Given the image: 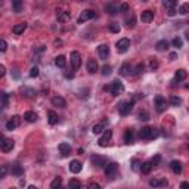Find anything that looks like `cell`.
Here are the masks:
<instances>
[{"label": "cell", "mask_w": 189, "mask_h": 189, "mask_svg": "<svg viewBox=\"0 0 189 189\" xmlns=\"http://www.w3.org/2000/svg\"><path fill=\"white\" fill-rule=\"evenodd\" d=\"M81 169H83V164H81L78 160H73L71 162H70V171H71V173L77 174V173L81 171Z\"/></svg>", "instance_id": "obj_14"}, {"label": "cell", "mask_w": 189, "mask_h": 189, "mask_svg": "<svg viewBox=\"0 0 189 189\" xmlns=\"http://www.w3.org/2000/svg\"><path fill=\"white\" fill-rule=\"evenodd\" d=\"M133 141H134V132L132 129H127L126 133H124V142L130 145V143H133Z\"/></svg>", "instance_id": "obj_25"}, {"label": "cell", "mask_w": 189, "mask_h": 189, "mask_svg": "<svg viewBox=\"0 0 189 189\" xmlns=\"http://www.w3.org/2000/svg\"><path fill=\"white\" fill-rule=\"evenodd\" d=\"M180 104H182V98H180V96L173 94V96L170 98V105L171 106H179Z\"/></svg>", "instance_id": "obj_37"}, {"label": "cell", "mask_w": 189, "mask_h": 189, "mask_svg": "<svg viewBox=\"0 0 189 189\" xmlns=\"http://www.w3.org/2000/svg\"><path fill=\"white\" fill-rule=\"evenodd\" d=\"M141 19H142V22H151L152 19H154V12H152V10H145V12H142Z\"/></svg>", "instance_id": "obj_24"}, {"label": "cell", "mask_w": 189, "mask_h": 189, "mask_svg": "<svg viewBox=\"0 0 189 189\" xmlns=\"http://www.w3.org/2000/svg\"><path fill=\"white\" fill-rule=\"evenodd\" d=\"M111 71H112V66L108 65V64H105V65L101 68V73H102V76H109V74H111Z\"/></svg>", "instance_id": "obj_41"}, {"label": "cell", "mask_w": 189, "mask_h": 189, "mask_svg": "<svg viewBox=\"0 0 189 189\" xmlns=\"http://www.w3.org/2000/svg\"><path fill=\"white\" fill-rule=\"evenodd\" d=\"M10 173L13 174V176H16V177H19V176H22L24 174V169L19 166V164H15V166H12V169H10Z\"/></svg>", "instance_id": "obj_28"}, {"label": "cell", "mask_w": 189, "mask_h": 189, "mask_svg": "<svg viewBox=\"0 0 189 189\" xmlns=\"http://www.w3.org/2000/svg\"><path fill=\"white\" fill-rule=\"evenodd\" d=\"M176 13H177L176 8H173V9H169V10H167V15H169V16H174Z\"/></svg>", "instance_id": "obj_56"}, {"label": "cell", "mask_w": 189, "mask_h": 189, "mask_svg": "<svg viewBox=\"0 0 189 189\" xmlns=\"http://www.w3.org/2000/svg\"><path fill=\"white\" fill-rule=\"evenodd\" d=\"M87 189H102L101 188V185H99V183H90V185H89V186H87Z\"/></svg>", "instance_id": "obj_54"}, {"label": "cell", "mask_w": 189, "mask_h": 189, "mask_svg": "<svg viewBox=\"0 0 189 189\" xmlns=\"http://www.w3.org/2000/svg\"><path fill=\"white\" fill-rule=\"evenodd\" d=\"M98 52H99V56L102 59H106L109 56V47H108V45H101L98 47Z\"/></svg>", "instance_id": "obj_19"}, {"label": "cell", "mask_w": 189, "mask_h": 189, "mask_svg": "<svg viewBox=\"0 0 189 189\" xmlns=\"http://www.w3.org/2000/svg\"><path fill=\"white\" fill-rule=\"evenodd\" d=\"M13 146H15V142L12 141V139H8V137L2 136V142H0V149H2V151L9 152V151H12Z\"/></svg>", "instance_id": "obj_7"}, {"label": "cell", "mask_w": 189, "mask_h": 189, "mask_svg": "<svg viewBox=\"0 0 189 189\" xmlns=\"http://www.w3.org/2000/svg\"><path fill=\"white\" fill-rule=\"evenodd\" d=\"M170 169H171V171L174 173V174H180L182 173V162L180 161H177V160H173L170 162Z\"/></svg>", "instance_id": "obj_18"}, {"label": "cell", "mask_w": 189, "mask_h": 189, "mask_svg": "<svg viewBox=\"0 0 189 189\" xmlns=\"http://www.w3.org/2000/svg\"><path fill=\"white\" fill-rule=\"evenodd\" d=\"M129 47H130V40L129 38H120L118 41H117V52L118 53H126L127 50H129Z\"/></svg>", "instance_id": "obj_5"}, {"label": "cell", "mask_w": 189, "mask_h": 189, "mask_svg": "<svg viewBox=\"0 0 189 189\" xmlns=\"http://www.w3.org/2000/svg\"><path fill=\"white\" fill-rule=\"evenodd\" d=\"M68 188L70 189H81V182L78 179H71L68 183Z\"/></svg>", "instance_id": "obj_34"}, {"label": "cell", "mask_w": 189, "mask_h": 189, "mask_svg": "<svg viewBox=\"0 0 189 189\" xmlns=\"http://www.w3.org/2000/svg\"><path fill=\"white\" fill-rule=\"evenodd\" d=\"M25 28H27V24H25V22H21V24H16V25H13L12 31H13V34L19 36V34H22V33L25 31Z\"/></svg>", "instance_id": "obj_23"}, {"label": "cell", "mask_w": 189, "mask_h": 189, "mask_svg": "<svg viewBox=\"0 0 189 189\" xmlns=\"http://www.w3.org/2000/svg\"><path fill=\"white\" fill-rule=\"evenodd\" d=\"M94 18V10H90V9H86L83 10V13L78 16V24H84L86 21H89V19H93Z\"/></svg>", "instance_id": "obj_9"}, {"label": "cell", "mask_w": 189, "mask_h": 189, "mask_svg": "<svg viewBox=\"0 0 189 189\" xmlns=\"http://www.w3.org/2000/svg\"><path fill=\"white\" fill-rule=\"evenodd\" d=\"M151 170H152L151 161H145V162H142V166H141L142 174H149V171H151Z\"/></svg>", "instance_id": "obj_29"}, {"label": "cell", "mask_w": 189, "mask_h": 189, "mask_svg": "<svg viewBox=\"0 0 189 189\" xmlns=\"http://www.w3.org/2000/svg\"><path fill=\"white\" fill-rule=\"evenodd\" d=\"M55 65H56L58 68H65L66 58L64 56V55H59V56H56V59H55Z\"/></svg>", "instance_id": "obj_31"}, {"label": "cell", "mask_w": 189, "mask_h": 189, "mask_svg": "<svg viewBox=\"0 0 189 189\" xmlns=\"http://www.w3.org/2000/svg\"><path fill=\"white\" fill-rule=\"evenodd\" d=\"M6 171H8L6 166H2V170H0V176H2V177H5V176H6Z\"/></svg>", "instance_id": "obj_57"}, {"label": "cell", "mask_w": 189, "mask_h": 189, "mask_svg": "<svg viewBox=\"0 0 189 189\" xmlns=\"http://www.w3.org/2000/svg\"><path fill=\"white\" fill-rule=\"evenodd\" d=\"M105 10L109 13V15H115L118 12V8L115 6V3H106L105 5Z\"/></svg>", "instance_id": "obj_32"}, {"label": "cell", "mask_w": 189, "mask_h": 189, "mask_svg": "<svg viewBox=\"0 0 189 189\" xmlns=\"http://www.w3.org/2000/svg\"><path fill=\"white\" fill-rule=\"evenodd\" d=\"M176 58H177V53H176V52H173V53H170V55H169V59H170V61H174Z\"/></svg>", "instance_id": "obj_59"}, {"label": "cell", "mask_w": 189, "mask_h": 189, "mask_svg": "<svg viewBox=\"0 0 189 189\" xmlns=\"http://www.w3.org/2000/svg\"><path fill=\"white\" fill-rule=\"evenodd\" d=\"M19 123H21V118H19L18 115H13L9 121L6 123V129H8V130H13V129H16L19 126Z\"/></svg>", "instance_id": "obj_13"}, {"label": "cell", "mask_w": 189, "mask_h": 189, "mask_svg": "<svg viewBox=\"0 0 189 189\" xmlns=\"http://www.w3.org/2000/svg\"><path fill=\"white\" fill-rule=\"evenodd\" d=\"M179 13H182V15H186V13H189V3H183L182 6L179 8Z\"/></svg>", "instance_id": "obj_43"}, {"label": "cell", "mask_w": 189, "mask_h": 189, "mask_svg": "<svg viewBox=\"0 0 189 189\" xmlns=\"http://www.w3.org/2000/svg\"><path fill=\"white\" fill-rule=\"evenodd\" d=\"M157 136H158V132H157L155 129L149 127V126L143 127L141 132H139V137H141V139H154V137H157Z\"/></svg>", "instance_id": "obj_2"}, {"label": "cell", "mask_w": 189, "mask_h": 189, "mask_svg": "<svg viewBox=\"0 0 189 189\" xmlns=\"http://www.w3.org/2000/svg\"><path fill=\"white\" fill-rule=\"evenodd\" d=\"M130 71H132V65H130L129 62L123 64V65H121V68H120V74H121L123 77L129 76V74H130Z\"/></svg>", "instance_id": "obj_30"}, {"label": "cell", "mask_w": 189, "mask_h": 189, "mask_svg": "<svg viewBox=\"0 0 189 189\" xmlns=\"http://www.w3.org/2000/svg\"><path fill=\"white\" fill-rule=\"evenodd\" d=\"M155 106H157V111L158 112H164L166 108H167V101L162 94H157L155 96Z\"/></svg>", "instance_id": "obj_6"}, {"label": "cell", "mask_w": 189, "mask_h": 189, "mask_svg": "<svg viewBox=\"0 0 189 189\" xmlns=\"http://www.w3.org/2000/svg\"><path fill=\"white\" fill-rule=\"evenodd\" d=\"M98 62H96V59H89L87 61V71L90 73V74H94L96 71H98Z\"/></svg>", "instance_id": "obj_22"}, {"label": "cell", "mask_w": 189, "mask_h": 189, "mask_svg": "<svg viewBox=\"0 0 189 189\" xmlns=\"http://www.w3.org/2000/svg\"><path fill=\"white\" fill-rule=\"evenodd\" d=\"M61 186H62V179L61 177H55L50 183V189H61Z\"/></svg>", "instance_id": "obj_36"}, {"label": "cell", "mask_w": 189, "mask_h": 189, "mask_svg": "<svg viewBox=\"0 0 189 189\" xmlns=\"http://www.w3.org/2000/svg\"><path fill=\"white\" fill-rule=\"evenodd\" d=\"M5 73H6V70H5V65H0V77L5 76Z\"/></svg>", "instance_id": "obj_60"}, {"label": "cell", "mask_w": 189, "mask_h": 189, "mask_svg": "<svg viewBox=\"0 0 189 189\" xmlns=\"http://www.w3.org/2000/svg\"><path fill=\"white\" fill-rule=\"evenodd\" d=\"M180 189H189V182H182L180 183Z\"/></svg>", "instance_id": "obj_58"}, {"label": "cell", "mask_w": 189, "mask_h": 189, "mask_svg": "<svg viewBox=\"0 0 189 189\" xmlns=\"http://www.w3.org/2000/svg\"><path fill=\"white\" fill-rule=\"evenodd\" d=\"M58 149H59V154H61L62 157H68V155L71 154V146H70V145H68L66 142H62V143H59Z\"/></svg>", "instance_id": "obj_15"}, {"label": "cell", "mask_w": 189, "mask_h": 189, "mask_svg": "<svg viewBox=\"0 0 189 189\" xmlns=\"http://www.w3.org/2000/svg\"><path fill=\"white\" fill-rule=\"evenodd\" d=\"M24 90H25V96H28V98H31V96H34V94H36V92H34V90H31V89H24Z\"/></svg>", "instance_id": "obj_55"}, {"label": "cell", "mask_w": 189, "mask_h": 189, "mask_svg": "<svg viewBox=\"0 0 189 189\" xmlns=\"http://www.w3.org/2000/svg\"><path fill=\"white\" fill-rule=\"evenodd\" d=\"M143 68H145V66H143V64H139V65L136 66V70H134V74H137V76H139V74H142V73H143Z\"/></svg>", "instance_id": "obj_49"}, {"label": "cell", "mask_w": 189, "mask_h": 189, "mask_svg": "<svg viewBox=\"0 0 189 189\" xmlns=\"http://www.w3.org/2000/svg\"><path fill=\"white\" fill-rule=\"evenodd\" d=\"M155 49H157L158 52H166V50L169 49V41H167V40H160V41H157Z\"/></svg>", "instance_id": "obj_26"}, {"label": "cell", "mask_w": 189, "mask_h": 189, "mask_svg": "<svg viewBox=\"0 0 189 189\" xmlns=\"http://www.w3.org/2000/svg\"><path fill=\"white\" fill-rule=\"evenodd\" d=\"M106 162H108L106 157H102V155H93L92 157V164L94 167H104V166H106Z\"/></svg>", "instance_id": "obj_11"}, {"label": "cell", "mask_w": 189, "mask_h": 189, "mask_svg": "<svg viewBox=\"0 0 189 189\" xmlns=\"http://www.w3.org/2000/svg\"><path fill=\"white\" fill-rule=\"evenodd\" d=\"M52 104L53 106H59V108H65L66 106V101L62 98V96H55L53 99H52Z\"/></svg>", "instance_id": "obj_21"}, {"label": "cell", "mask_w": 189, "mask_h": 189, "mask_svg": "<svg viewBox=\"0 0 189 189\" xmlns=\"http://www.w3.org/2000/svg\"><path fill=\"white\" fill-rule=\"evenodd\" d=\"M30 77H33V78L38 77V68L37 66H33V68L30 70Z\"/></svg>", "instance_id": "obj_47"}, {"label": "cell", "mask_w": 189, "mask_h": 189, "mask_svg": "<svg viewBox=\"0 0 189 189\" xmlns=\"http://www.w3.org/2000/svg\"><path fill=\"white\" fill-rule=\"evenodd\" d=\"M111 137H112V130H106V132L99 137V141H98L99 146H106V145L111 142Z\"/></svg>", "instance_id": "obj_10"}, {"label": "cell", "mask_w": 189, "mask_h": 189, "mask_svg": "<svg viewBox=\"0 0 189 189\" xmlns=\"http://www.w3.org/2000/svg\"><path fill=\"white\" fill-rule=\"evenodd\" d=\"M188 76V73L185 71V70H177L176 71V74H174V80L176 81H182V80H185Z\"/></svg>", "instance_id": "obj_33"}, {"label": "cell", "mask_w": 189, "mask_h": 189, "mask_svg": "<svg viewBox=\"0 0 189 189\" xmlns=\"http://www.w3.org/2000/svg\"><path fill=\"white\" fill-rule=\"evenodd\" d=\"M12 189H15V188H12Z\"/></svg>", "instance_id": "obj_63"}, {"label": "cell", "mask_w": 189, "mask_h": 189, "mask_svg": "<svg viewBox=\"0 0 189 189\" xmlns=\"http://www.w3.org/2000/svg\"><path fill=\"white\" fill-rule=\"evenodd\" d=\"M167 185H169L167 179H158V177H154V179L149 180V186H152V188H164V186H167Z\"/></svg>", "instance_id": "obj_12"}, {"label": "cell", "mask_w": 189, "mask_h": 189, "mask_svg": "<svg viewBox=\"0 0 189 189\" xmlns=\"http://www.w3.org/2000/svg\"><path fill=\"white\" fill-rule=\"evenodd\" d=\"M71 66H73V70H78L80 65H81V56H80V53L78 52H71Z\"/></svg>", "instance_id": "obj_8"}, {"label": "cell", "mask_w": 189, "mask_h": 189, "mask_svg": "<svg viewBox=\"0 0 189 189\" xmlns=\"http://www.w3.org/2000/svg\"><path fill=\"white\" fill-rule=\"evenodd\" d=\"M160 160H161V155L160 154H157V155H155V157H152L151 160V164H152V167H154V166H157V164H158V162H160Z\"/></svg>", "instance_id": "obj_46"}, {"label": "cell", "mask_w": 189, "mask_h": 189, "mask_svg": "<svg viewBox=\"0 0 189 189\" xmlns=\"http://www.w3.org/2000/svg\"><path fill=\"white\" fill-rule=\"evenodd\" d=\"M139 120H141V121H148V120H149V114L146 112V111H142V112L139 114Z\"/></svg>", "instance_id": "obj_45"}, {"label": "cell", "mask_w": 189, "mask_h": 189, "mask_svg": "<svg viewBox=\"0 0 189 189\" xmlns=\"http://www.w3.org/2000/svg\"><path fill=\"white\" fill-rule=\"evenodd\" d=\"M106 120H104V121H101V123H98V124H94L93 126V129H92V133L93 134H101V133L105 130V127H106Z\"/></svg>", "instance_id": "obj_17"}, {"label": "cell", "mask_w": 189, "mask_h": 189, "mask_svg": "<svg viewBox=\"0 0 189 189\" xmlns=\"http://www.w3.org/2000/svg\"><path fill=\"white\" fill-rule=\"evenodd\" d=\"M126 22H127V27H129V28H130V27H134V15H130V18L126 16Z\"/></svg>", "instance_id": "obj_44"}, {"label": "cell", "mask_w": 189, "mask_h": 189, "mask_svg": "<svg viewBox=\"0 0 189 189\" xmlns=\"http://www.w3.org/2000/svg\"><path fill=\"white\" fill-rule=\"evenodd\" d=\"M171 45H173L174 47H177V49H179V47L183 46V41H182V38H180V37H174L173 40H171Z\"/></svg>", "instance_id": "obj_42"}, {"label": "cell", "mask_w": 189, "mask_h": 189, "mask_svg": "<svg viewBox=\"0 0 189 189\" xmlns=\"http://www.w3.org/2000/svg\"><path fill=\"white\" fill-rule=\"evenodd\" d=\"M47 121L49 124H52V126H55V124L59 123V117H58V114L55 111H49L47 112Z\"/></svg>", "instance_id": "obj_20"}, {"label": "cell", "mask_w": 189, "mask_h": 189, "mask_svg": "<svg viewBox=\"0 0 189 189\" xmlns=\"http://www.w3.org/2000/svg\"><path fill=\"white\" fill-rule=\"evenodd\" d=\"M12 8H13V12H21L22 10V8H24V5H22V2L21 0H13L12 2Z\"/></svg>", "instance_id": "obj_35"}, {"label": "cell", "mask_w": 189, "mask_h": 189, "mask_svg": "<svg viewBox=\"0 0 189 189\" xmlns=\"http://www.w3.org/2000/svg\"><path fill=\"white\" fill-rule=\"evenodd\" d=\"M149 65H151L152 70H157V68H158V61H157V59H151Z\"/></svg>", "instance_id": "obj_52"}, {"label": "cell", "mask_w": 189, "mask_h": 189, "mask_svg": "<svg viewBox=\"0 0 189 189\" xmlns=\"http://www.w3.org/2000/svg\"><path fill=\"white\" fill-rule=\"evenodd\" d=\"M133 101H126V102H121L120 104V106H118V112L121 114L123 117H126V115H129V114L132 112L133 109Z\"/></svg>", "instance_id": "obj_4"}, {"label": "cell", "mask_w": 189, "mask_h": 189, "mask_svg": "<svg viewBox=\"0 0 189 189\" xmlns=\"http://www.w3.org/2000/svg\"><path fill=\"white\" fill-rule=\"evenodd\" d=\"M185 36H186V38H188V40H189V30H188V31H186V33H185Z\"/></svg>", "instance_id": "obj_62"}, {"label": "cell", "mask_w": 189, "mask_h": 189, "mask_svg": "<svg viewBox=\"0 0 189 189\" xmlns=\"http://www.w3.org/2000/svg\"><path fill=\"white\" fill-rule=\"evenodd\" d=\"M118 173V164L117 162H109L105 166V176L108 179H114Z\"/></svg>", "instance_id": "obj_3"}, {"label": "cell", "mask_w": 189, "mask_h": 189, "mask_svg": "<svg viewBox=\"0 0 189 189\" xmlns=\"http://www.w3.org/2000/svg\"><path fill=\"white\" fill-rule=\"evenodd\" d=\"M56 18L59 22H66V21H70L71 19V12H68V10H59L56 15Z\"/></svg>", "instance_id": "obj_16"}, {"label": "cell", "mask_w": 189, "mask_h": 189, "mask_svg": "<svg viewBox=\"0 0 189 189\" xmlns=\"http://www.w3.org/2000/svg\"><path fill=\"white\" fill-rule=\"evenodd\" d=\"M109 31H111V33H115V34H118V33L121 31V27H120V24H117V22H112V24H109Z\"/></svg>", "instance_id": "obj_40"}, {"label": "cell", "mask_w": 189, "mask_h": 189, "mask_svg": "<svg viewBox=\"0 0 189 189\" xmlns=\"http://www.w3.org/2000/svg\"><path fill=\"white\" fill-rule=\"evenodd\" d=\"M129 9H130L129 3H123V5L120 6V10H121V12H129Z\"/></svg>", "instance_id": "obj_53"}, {"label": "cell", "mask_w": 189, "mask_h": 189, "mask_svg": "<svg viewBox=\"0 0 189 189\" xmlns=\"http://www.w3.org/2000/svg\"><path fill=\"white\" fill-rule=\"evenodd\" d=\"M104 90L105 92H109V93L114 94V96H118L120 93H123L124 92V84L121 83V81H112L111 84L105 86Z\"/></svg>", "instance_id": "obj_1"}, {"label": "cell", "mask_w": 189, "mask_h": 189, "mask_svg": "<svg viewBox=\"0 0 189 189\" xmlns=\"http://www.w3.org/2000/svg\"><path fill=\"white\" fill-rule=\"evenodd\" d=\"M24 118L28 121V123H34V121H37L38 115L34 111H27V112L24 114Z\"/></svg>", "instance_id": "obj_27"}, {"label": "cell", "mask_w": 189, "mask_h": 189, "mask_svg": "<svg viewBox=\"0 0 189 189\" xmlns=\"http://www.w3.org/2000/svg\"><path fill=\"white\" fill-rule=\"evenodd\" d=\"M64 76H65L66 78H73V77H74V70H68V71H65Z\"/></svg>", "instance_id": "obj_51"}, {"label": "cell", "mask_w": 189, "mask_h": 189, "mask_svg": "<svg viewBox=\"0 0 189 189\" xmlns=\"http://www.w3.org/2000/svg\"><path fill=\"white\" fill-rule=\"evenodd\" d=\"M8 105H9V94L6 92H2V106L8 108Z\"/></svg>", "instance_id": "obj_39"}, {"label": "cell", "mask_w": 189, "mask_h": 189, "mask_svg": "<svg viewBox=\"0 0 189 189\" xmlns=\"http://www.w3.org/2000/svg\"><path fill=\"white\" fill-rule=\"evenodd\" d=\"M176 5H177V3H176V0H164V2H162V6H164L167 10L176 8Z\"/></svg>", "instance_id": "obj_38"}, {"label": "cell", "mask_w": 189, "mask_h": 189, "mask_svg": "<svg viewBox=\"0 0 189 189\" xmlns=\"http://www.w3.org/2000/svg\"><path fill=\"white\" fill-rule=\"evenodd\" d=\"M142 162H139L137 160H133V170H141Z\"/></svg>", "instance_id": "obj_50"}, {"label": "cell", "mask_w": 189, "mask_h": 189, "mask_svg": "<svg viewBox=\"0 0 189 189\" xmlns=\"http://www.w3.org/2000/svg\"><path fill=\"white\" fill-rule=\"evenodd\" d=\"M27 189H37V188H36L34 185H30V186H28V188H27Z\"/></svg>", "instance_id": "obj_61"}, {"label": "cell", "mask_w": 189, "mask_h": 189, "mask_svg": "<svg viewBox=\"0 0 189 189\" xmlns=\"http://www.w3.org/2000/svg\"><path fill=\"white\" fill-rule=\"evenodd\" d=\"M6 49H8V43L5 38H2L0 40V52H6Z\"/></svg>", "instance_id": "obj_48"}]
</instances>
